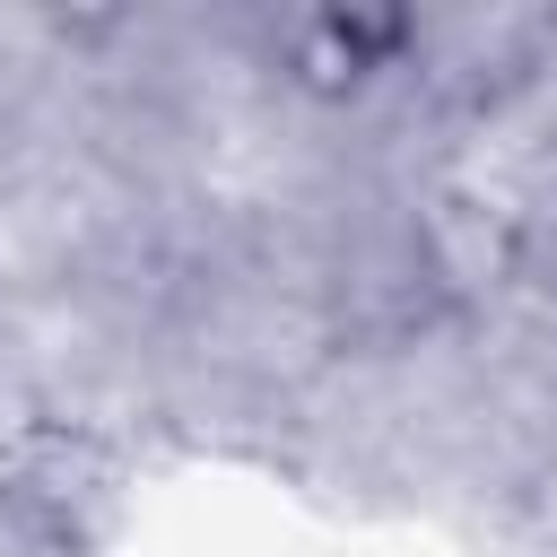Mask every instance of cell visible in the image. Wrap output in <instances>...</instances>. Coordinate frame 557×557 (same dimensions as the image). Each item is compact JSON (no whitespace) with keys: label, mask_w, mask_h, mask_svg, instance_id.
<instances>
[{"label":"cell","mask_w":557,"mask_h":557,"mask_svg":"<svg viewBox=\"0 0 557 557\" xmlns=\"http://www.w3.org/2000/svg\"><path fill=\"white\" fill-rule=\"evenodd\" d=\"M409 44H418V17H409V9H392V0H331V9H305V17L287 26L278 70H287L296 96L348 104V96H366L383 70H400Z\"/></svg>","instance_id":"1"},{"label":"cell","mask_w":557,"mask_h":557,"mask_svg":"<svg viewBox=\"0 0 557 557\" xmlns=\"http://www.w3.org/2000/svg\"><path fill=\"white\" fill-rule=\"evenodd\" d=\"M409 252H418L426 287L453 296V305H479V296H496V287L522 270V235H513V218L487 209V200H470V191H444V200L418 218Z\"/></svg>","instance_id":"2"}]
</instances>
